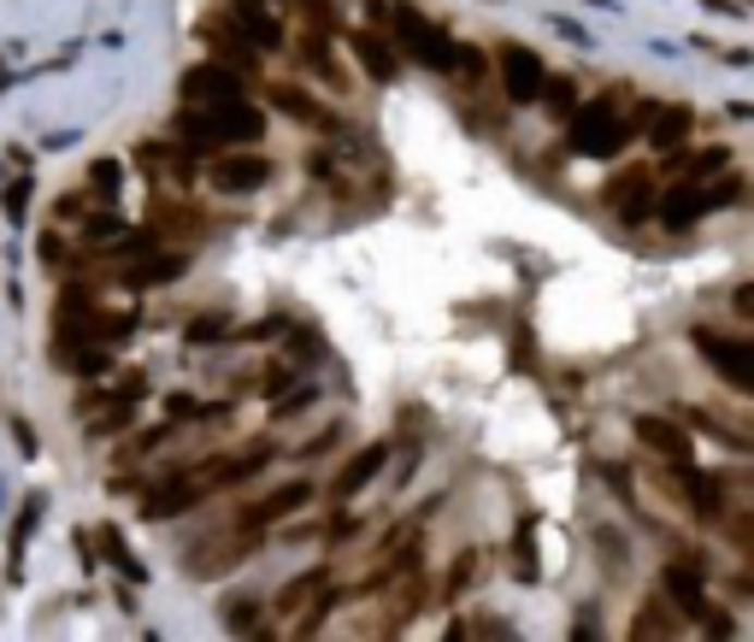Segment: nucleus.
Listing matches in <instances>:
<instances>
[{"instance_id":"f257e3e1","label":"nucleus","mask_w":754,"mask_h":642,"mask_svg":"<svg viewBox=\"0 0 754 642\" xmlns=\"http://www.w3.org/2000/svg\"><path fill=\"white\" fill-rule=\"evenodd\" d=\"M178 136L188 148H224V142H259L266 136V119L248 107L242 95L230 100H212V107H183L178 119Z\"/></svg>"},{"instance_id":"f03ea898","label":"nucleus","mask_w":754,"mask_h":642,"mask_svg":"<svg viewBox=\"0 0 754 642\" xmlns=\"http://www.w3.org/2000/svg\"><path fill=\"white\" fill-rule=\"evenodd\" d=\"M625 142H631V124L619 119L613 100H589V107L572 119V148L589 154V159H613Z\"/></svg>"},{"instance_id":"7ed1b4c3","label":"nucleus","mask_w":754,"mask_h":642,"mask_svg":"<svg viewBox=\"0 0 754 642\" xmlns=\"http://www.w3.org/2000/svg\"><path fill=\"white\" fill-rule=\"evenodd\" d=\"M695 348H702V360L707 366H714L725 384L737 389V396H749L754 389V372H749V360H754V348L749 342H737V337H719V330H695Z\"/></svg>"},{"instance_id":"20e7f679","label":"nucleus","mask_w":754,"mask_h":642,"mask_svg":"<svg viewBox=\"0 0 754 642\" xmlns=\"http://www.w3.org/2000/svg\"><path fill=\"white\" fill-rule=\"evenodd\" d=\"M396 36H401V48H408L413 60H425L430 71H448V60H454V41H448L430 19H418L413 7H396Z\"/></svg>"},{"instance_id":"39448f33","label":"nucleus","mask_w":754,"mask_h":642,"mask_svg":"<svg viewBox=\"0 0 754 642\" xmlns=\"http://www.w3.org/2000/svg\"><path fill=\"white\" fill-rule=\"evenodd\" d=\"M607 207H619L625 225L655 218V178H648V166H631V171H619V178H607Z\"/></svg>"},{"instance_id":"423d86ee","label":"nucleus","mask_w":754,"mask_h":642,"mask_svg":"<svg viewBox=\"0 0 754 642\" xmlns=\"http://www.w3.org/2000/svg\"><path fill=\"white\" fill-rule=\"evenodd\" d=\"M496 65H501V83H507V95L513 100H536L543 95V60H536L531 48H519V41H501L496 48Z\"/></svg>"},{"instance_id":"0eeeda50","label":"nucleus","mask_w":754,"mask_h":642,"mask_svg":"<svg viewBox=\"0 0 754 642\" xmlns=\"http://www.w3.org/2000/svg\"><path fill=\"white\" fill-rule=\"evenodd\" d=\"M242 95V77H230L224 65H188L183 71V107H212V100Z\"/></svg>"},{"instance_id":"6e6552de","label":"nucleus","mask_w":754,"mask_h":642,"mask_svg":"<svg viewBox=\"0 0 754 642\" xmlns=\"http://www.w3.org/2000/svg\"><path fill=\"white\" fill-rule=\"evenodd\" d=\"M212 183L224 189V195H248V189H266L271 183V159H259V154H230L212 166Z\"/></svg>"},{"instance_id":"1a4fd4ad","label":"nucleus","mask_w":754,"mask_h":642,"mask_svg":"<svg viewBox=\"0 0 754 642\" xmlns=\"http://www.w3.org/2000/svg\"><path fill=\"white\" fill-rule=\"evenodd\" d=\"M636 443L655 448V455H660V460H672V465H690V431H678L672 419L643 413V419H636Z\"/></svg>"},{"instance_id":"9d476101","label":"nucleus","mask_w":754,"mask_h":642,"mask_svg":"<svg viewBox=\"0 0 754 642\" xmlns=\"http://www.w3.org/2000/svg\"><path fill=\"white\" fill-rule=\"evenodd\" d=\"M307 501H313V484H283V489L259 495L248 513H242V531H259V524H271V519H289V513H301Z\"/></svg>"},{"instance_id":"9b49d317","label":"nucleus","mask_w":754,"mask_h":642,"mask_svg":"<svg viewBox=\"0 0 754 642\" xmlns=\"http://www.w3.org/2000/svg\"><path fill=\"white\" fill-rule=\"evenodd\" d=\"M384 460H389V448H384V443L360 448V455H354V460H348L342 472H337V484H330V501H354V495L366 489L377 472H384Z\"/></svg>"},{"instance_id":"f8f14e48","label":"nucleus","mask_w":754,"mask_h":642,"mask_svg":"<svg viewBox=\"0 0 754 642\" xmlns=\"http://www.w3.org/2000/svg\"><path fill=\"white\" fill-rule=\"evenodd\" d=\"M271 107L289 112V119H301V124H313V130H342L337 112H325L307 89H295V83H278V89H271Z\"/></svg>"},{"instance_id":"ddd939ff","label":"nucleus","mask_w":754,"mask_h":642,"mask_svg":"<svg viewBox=\"0 0 754 642\" xmlns=\"http://www.w3.org/2000/svg\"><path fill=\"white\" fill-rule=\"evenodd\" d=\"M655 213H660L666 230H690L695 218L707 213V201H702V189H695V183H672V189H666V195L655 201Z\"/></svg>"},{"instance_id":"4468645a","label":"nucleus","mask_w":754,"mask_h":642,"mask_svg":"<svg viewBox=\"0 0 754 642\" xmlns=\"http://www.w3.org/2000/svg\"><path fill=\"white\" fill-rule=\"evenodd\" d=\"M660 578H666V595H672L690 619H702V613H707V583H702V572H695L690 560H672Z\"/></svg>"},{"instance_id":"2eb2a0df","label":"nucleus","mask_w":754,"mask_h":642,"mask_svg":"<svg viewBox=\"0 0 754 642\" xmlns=\"http://www.w3.org/2000/svg\"><path fill=\"white\" fill-rule=\"evenodd\" d=\"M678 489L690 495V507H695L702 519H719V513H725V495H719L714 477H702V472H690V465H678Z\"/></svg>"},{"instance_id":"dca6fc26","label":"nucleus","mask_w":754,"mask_h":642,"mask_svg":"<svg viewBox=\"0 0 754 642\" xmlns=\"http://www.w3.org/2000/svg\"><path fill=\"white\" fill-rule=\"evenodd\" d=\"M684 136H690V112L684 107H655L648 112V142H655V148H678Z\"/></svg>"},{"instance_id":"f3484780","label":"nucleus","mask_w":754,"mask_h":642,"mask_svg":"<svg viewBox=\"0 0 754 642\" xmlns=\"http://www.w3.org/2000/svg\"><path fill=\"white\" fill-rule=\"evenodd\" d=\"M354 53H360V65H366L377 83H389V77H396V53H389V48H384V41H377V36L354 31Z\"/></svg>"},{"instance_id":"a211bd4d","label":"nucleus","mask_w":754,"mask_h":642,"mask_svg":"<svg viewBox=\"0 0 754 642\" xmlns=\"http://www.w3.org/2000/svg\"><path fill=\"white\" fill-rule=\"evenodd\" d=\"M242 31H248V48H259V53H266V48H283V31L266 19V12H242Z\"/></svg>"},{"instance_id":"6ab92c4d","label":"nucleus","mask_w":754,"mask_h":642,"mask_svg":"<svg viewBox=\"0 0 754 642\" xmlns=\"http://www.w3.org/2000/svg\"><path fill=\"white\" fill-rule=\"evenodd\" d=\"M178 271H183V259L166 254V259H154V266H142V271H124V283L130 289H148V283H171Z\"/></svg>"},{"instance_id":"aec40b11","label":"nucleus","mask_w":754,"mask_h":642,"mask_svg":"<svg viewBox=\"0 0 754 642\" xmlns=\"http://www.w3.org/2000/svg\"><path fill=\"white\" fill-rule=\"evenodd\" d=\"M166 419H171V425H183V419L195 425V419H219V407H207V401H195V396H171L166 401Z\"/></svg>"},{"instance_id":"412c9836","label":"nucleus","mask_w":754,"mask_h":642,"mask_svg":"<svg viewBox=\"0 0 754 642\" xmlns=\"http://www.w3.org/2000/svg\"><path fill=\"white\" fill-rule=\"evenodd\" d=\"M313 590H325V572H301V578H295V583H289V590L278 595V613H295V607L307 602Z\"/></svg>"},{"instance_id":"4be33fe9","label":"nucleus","mask_w":754,"mask_h":642,"mask_svg":"<svg viewBox=\"0 0 754 642\" xmlns=\"http://www.w3.org/2000/svg\"><path fill=\"white\" fill-rule=\"evenodd\" d=\"M448 71H460V77H466V83H477V77H484V71H489V60H484V53H477V48H460V41H454V60H448Z\"/></svg>"},{"instance_id":"5701e85b","label":"nucleus","mask_w":754,"mask_h":642,"mask_svg":"<svg viewBox=\"0 0 754 642\" xmlns=\"http://www.w3.org/2000/svg\"><path fill=\"white\" fill-rule=\"evenodd\" d=\"M224 337H230V318L224 313H207V318L188 325V342H224Z\"/></svg>"},{"instance_id":"b1692460","label":"nucleus","mask_w":754,"mask_h":642,"mask_svg":"<svg viewBox=\"0 0 754 642\" xmlns=\"http://www.w3.org/2000/svg\"><path fill=\"white\" fill-rule=\"evenodd\" d=\"M100 543H107V554H112V560H119V566H124V578H136V583H142V578H148V572H142V566H136V560H130V554H124V536H119V531H112V524H107V531H100Z\"/></svg>"},{"instance_id":"393cba45","label":"nucleus","mask_w":754,"mask_h":642,"mask_svg":"<svg viewBox=\"0 0 754 642\" xmlns=\"http://www.w3.org/2000/svg\"><path fill=\"white\" fill-rule=\"evenodd\" d=\"M543 95L555 100V112H572V100H577V89H572V77H543Z\"/></svg>"},{"instance_id":"a878e982","label":"nucleus","mask_w":754,"mask_h":642,"mask_svg":"<svg viewBox=\"0 0 754 642\" xmlns=\"http://www.w3.org/2000/svg\"><path fill=\"white\" fill-rule=\"evenodd\" d=\"M472 578H477V554H460V560H454V572H448V595H460Z\"/></svg>"},{"instance_id":"bb28decb","label":"nucleus","mask_w":754,"mask_h":642,"mask_svg":"<svg viewBox=\"0 0 754 642\" xmlns=\"http://www.w3.org/2000/svg\"><path fill=\"white\" fill-rule=\"evenodd\" d=\"M725 166H731V154H725V148H707V154L684 159V171H695V178H702V171H725Z\"/></svg>"},{"instance_id":"cd10ccee","label":"nucleus","mask_w":754,"mask_h":642,"mask_svg":"<svg viewBox=\"0 0 754 642\" xmlns=\"http://www.w3.org/2000/svg\"><path fill=\"white\" fill-rule=\"evenodd\" d=\"M513 566H519V572H525V578H536V554H531V524H525V531L513 536Z\"/></svg>"},{"instance_id":"c85d7f7f","label":"nucleus","mask_w":754,"mask_h":642,"mask_svg":"<svg viewBox=\"0 0 754 642\" xmlns=\"http://www.w3.org/2000/svg\"><path fill=\"white\" fill-rule=\"evenodd\" d=\"M89 183H95V189H100V195H107V201H112V195H119V159H100V166H95V178H89Z\"/></svg>"},{"instance_id":"c756f323","label":"nucleus","mask_w":754,"mask_h":642,"mask_svg":"<svg viewBox=\"0 0 754 642\" xmlns=\"http://www.w3.org/2000/svg\"><path fill=\"white\" fill-rule=\"evenodd\" d=\"M737 189H743V178L731 171V178H719V189H702V201L707 207H725V201H737Z\"/></svg>"},{"instance_id":"7c9ffc66","label":"nucleus","mask_w":754,"mask_h":642,"mask_svg":"<svg viewBox=\"0 0 754 642\" xmlns=\"http://www.w3.org/2000/svg\"><path fill=\"white\" fill-rule=\"evenodd\" d=\"M24 207H31V178H19V183L7 189V213H12V218H24Z\"/></svg>"},{"instance_id":"2f4dec72","label":"nucleus","mask_w":754,"mask_h":642,"mask_svg":"<svg viewBox=\"0 0 754 642\" xmlns=\"http://www.w3.org/2000/svg\"><path fill=\"white\" fill-rule=\"evenodd\" d=\"M83 230H89V237H119V213H95Z\"/></svg>"},{"instance_id":"473e14b6","label":"nucleus","mask_w":754,"mask_h":642,"mask_svg":"<svg viewBox=\"0 0 754 642\" xmlns=\"http://www.w3.org/2000/svg\"><path fill=\"white\" fill-rule=\"evenodd\" d=\"M731 301H737V318H754V289H749V283H737Z\"/></svg>"},{"instance_id":"72a5a7b5","label":"nucleus","mask_w":754,"mask_h":642,"mask_svg":"<svg viewBox=\"0 0 754 642\" xmlns=\"http://www.w3.org/2000/svg\"><path fill=\"white\" fill-rule=\"evenodd\" d=\"M0 83H7V71H0Z\"/></svg>"}]
</instances>
